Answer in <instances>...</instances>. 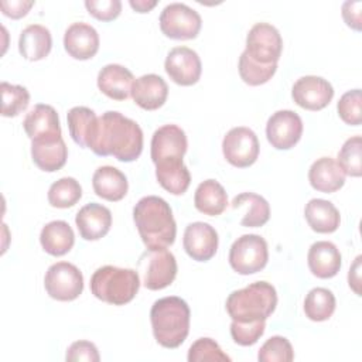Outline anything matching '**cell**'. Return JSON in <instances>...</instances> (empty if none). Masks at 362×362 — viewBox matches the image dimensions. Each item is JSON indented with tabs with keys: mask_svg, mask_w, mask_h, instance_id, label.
I'll return each instance as SVG.
<instances>
[{
	"mask_svg": "<svg viewBox=\"0 0 362 362\" xmlns=\"http://www.w3.org/2000/svg\"><path fill=\"white\" fill-rule=\"evenodd\" d=\"M90 150L96 156H113L119 161L132 163L143 151V132L134 120L119 112L107 110L99 117Z\"/></svg>",
	"mask_w": 362,
	"mask_h": 362,
	"instance_id": "obj_1",
	"label": "cell"
},
{
	"mask_svg": "<svg viewBox=\"0 0 362 362\" xmlns=\"http://www.w3.org/2000/svg\"><path fill=\"white\" fill-rule=\"evenodd\" d=\"M133 219L147 249H167L175 240L177 225L165 199L147 195L133 208Z\"/></svg>",
	"mask_w": 362,
	"mask_h": 362,
	"instance_id": "obj_2",
	"label": "cell"
},
{
	"mask_svg": "<svg viewBox=\"0 0 362 362\" xmlns=\"http://www.w3.org/2000/svg\"><path fill=\"white\" fill-rule=\"evenodd\" d=\"M189 307L177 297H163L154 301L150 310V321L156 341L164 348H178L189 332Z\"/></svg>",
	"mask_w": 362,
	"mask_h": 362,
	"instance_id": "obj_3",
	"label": "cell"
},
{
	"mask_svg": "<svg viewBox=\"0 0 362 362\" xmlns=\"http://www.w3.org/2000/svg\"><path fill=\"white\" fill-rule=\"evenodd\" d=\"M277 305L276 288L267 281H255L235 290L226 298V311L232 321H266Z\"/></svg>",
	"mask_w": 362,
	"mask_h": 362,
	"instance_id": "obj_4",
	"label": "cell"
},
{
	"mask_svg": "<svg viewBox=\"0 0 362 362\" xmlns=\"http://www.w3.org/2000/svg\"><path fill=\"white\" fill-rule=\"evenodd\" d=\"M140 288L139 273L133 269L102 266L90 277L92 294L113 305L130 303Z\"/></svg>",
	"mask_w": 362,
	"mask_h": 362,
	"instance_id": "obj_5",
	"label": "cell"
},
{
	"mask_svg": "<svg viewBox=\"0 0 362 362\" xmlns=\"http://www.w3.org/2000/svg\"><path fill=\"white\" fill-rule=\"evenodd\" d=\"M269 260L267 242L255 233L238 238L229 250V264L239 274H253L264 269Z\"/></svg>",
	"mask_w": 362,
	"mask_h": 362,
	"instance_id": "obj_6",
	"label": "cell"
},
{
	"mask_svg": "<svg viewBox=\"0 0 362 362\" xmlns=\"http://www.w3.org/2000/svg\"><path fill=\"white\" fill-rule=\"evenodd\" d=\"M143 284L148 290H163L168 287L177 276V260L167 249H147L137 262Z\"/></svg>",
	"mask_w": 362,
	"mask_h": 362,
	"instance_id": "obj_7",
	"label": "cell"
},
{
	"mask_svg": "<svg viewBox=\"0 0 362 362\" xmlns=\"http://www.w3.org/2000/svg\"><path fill=\"white\" fill-rule=\"evenodd\" d=\"M48 296L58 301H72L82 294L83 276L81 270L68 262L51 264L44 277Z\"/></svg>",
	"mask_w": 362,
	"mask_h": 362,
	"instance_id": "obj_8",
	"label": "cell"
},
{
	"mask_svg": "<svg viewBox=\"0 0 362 362\" xmlns=\"http://www.w3.org/2000/svg\"><path fill=\"white\" fill-rule=\"evenodd\" d=\"M202 25L201 16L184 3H170L160 14V28L173 40H192Z\"/></svg>",
	"mask_w": 362,
	"mask_h": 362,
	"instance_id": "obj_9",
	"label": "cell"
},
{
	"mask_svg": "<svg viewBox=\"0 0 362 362\" xmlns=\"http://www.w3.org/2000/svg\"><path fill=\"white\" fill-rule=\"evenodd\" d=\"M283 49L279 30L269 23H256L246 37V52L259 64H277Z\"/></svg>",
	"mask_w": 362,
	"mask_h": 362,
	"instance_id": "obj_10",
	"label": "cell"
},
{
	"mask_svg": "<svg viewBox=\"0 0 362 362\" xmlns=\"http://www.w3.org/2000/svg\"><path fill=\"white\" fill-rule=\"evenodd\" d=\"M256 133L245 126L230 129L222 140V153L229 164L238 168L252 165L259 157Z\"/></svg>",
	"mask_w": 362,
	"mask_h": 362,
	"instance_id": "obj_11",
	"label": "cell"
},
{
	"mask_svg": "<svg viewBox=\"0 0 362 362\" xmlns=\"http://www.w3.org/2000/svg\"><path fill=\"white\" fill-rule=\"evenodd\" d=\"M303 134V120L293 110H277L266 123V136L272 147L288 150L294 147Z\"/></svg>",
	"mask_w": 362,
	"mask_h": 362,
	"instance_id": "obj_12",
	"label": "cell"
},
{
	"mask_svg": "<svg viewBox=\"0 0 362 362\" xmlns=\"http://www.w3.org/2000/svg\"><path fill=\"white\" fill-rule=\"evenodd\" d=\"M164 69L170 79L177 85L191 86L201 78L202 65L194 49L188 47H175L167 54Z\"/></svg>",
	"mask_w": 362,
	"mask_h": 362,
	"instance_id": "obj_13",
	"label": "cell"
},
{
	"mask_svg": "<svg viewBox=\"0 0 362 362\" xmlns=\"http://www.w3.org/2000/svg\"><path fill=\"white\" fill-rule=\"evenodd\" d=\"M291 96L294 102L307 110H321L334 98L332 85L315 75H307L297 79L291 89Z\"/></svg>",
	"mask_w": 362,
	"mask_h": 362,
	"instance_id": "obj_14",
	"label": "cell"
},
{
	"mask_svg": "<svg viewBox=\"0 0 362 362\" xmlns=\"http://www.w3.org/2000/svg\"><path fill=\"white\" fill-rule=\"evenodd\" d=\"M184 249L197 262H208L218 250V233L206 222H192L185 228Z\"/></svg>",
	"mask_w": 362,
	"mask_h": 362,
	"instance_id": "obj_15",
	"label": "cell"
},
{
	"mask_svg": "<svg viewBox=\"0 0 362 362\" xmlns=\"http://www.w3.org/2000/svg\"><path fill=\"white\" fill-rule=\"evenodd\" d=\"M187 147L185 132L177 124H164L158 127L151 137V160L157 164L163 160L182 158Z\"/></svg>",
	"mask_w": 362,
	"mask_h": 362,
	"instance_id": "obj_16",
	"label": "cell"
},
{
	"mask_svg": "<svg viewBox=\"0 0 362 362\" xmlns=\"http://www.w3.org/2000/svg\"><path fill=\"white\" fill-rule=\"evenodd\" d=\"M23 127L33 140H57L61 136L59 117L51 105L38 103L25 116Z\"/></svg>",
	"mask_w": 362,
	"mask_h": 362,
	"instance_id": "obj_17",
	"label": "cell"
},
{
	"mask_svg": "<svg viewBox=\"0 0 362 362\" xmlns=\"http://www.w3.org/2000/svg\"><path fill=\"white\" fill-rule=\"evenodd\" d=\"M64 48L75 59H89L99 49V34L90 24L74 23L64 34Z\"/></svg>",
	"mask_w": 362,
	"mask_h": 362,
	"instance_id": "obj_18",
	"label": "cell"
},
{
	"mask_svg": "<svg viewBox=\"0 0 362 362\" xmlns=\"http://www.w3.org/2000/svg\"><path fill=\"white\" fill-rule=\"evenodd\" d=\"M75 223L81 238L85 240H98L109 232L112 226V212L100 204L90 202L78 211Z\"/></svg>",
	"mask_w": 362,
	"mask_h": 362,
	"instance_id": "obj_19",
	"label": "cell"
},
{
	"mask_svg": "<svg viewBox=\"0 0 362 362\" xmlns=\"http://www.w3.org/2000/svg\"><path fill=\"white\" fill-rule=\"evenodd\" d=\"M167 96L168 86L160 75H141L133 82L132 98L134 103L144 110H156L161 107L165 103Z\"/></svg>",
	"mask_w": 362,
	"mask_h": 362,
	"instance_id": "obj_20",
	"label": "cell"
},
{
	"mask_svg": "<svg viewBox=\"0 0 362 362\" xmlns=\"http://www.w3.org/2000/svg\"><path fill=\"white\" fill-rule=\"evenodd\" d=\"M133 74L119 64H107L98 74V88L107 98L124 100L132 95Z\"/></svg>",
	"mask_w": 362,
	"mask_h": 362,
	"instance_id": "obj_21",
	"label": "cell"
},
{
	"mask_svg": "<svg viewBox=\"0 0 362 362\" xmlns=\"http://www.w3.org/2000/svg\"><path fill=\"white\" fill-rule=\"evenodd\" d=\"M307 262L311 273L318 279H331L341 269V253L328 240H318L310 246Z\"/></svg>",
	"mask_w": 362,
	"mask_h": 362,
	"instance_id": "obj_22",
	"label": "cell"
},
{
	"mask_svg": "<svg viewBox=\"0 0 362 362\" xmlns=\"http://www.w3.org/2000/svg\"><path fill=\"white\" fill-rule=\"evenodd\" d=\"M308 181L311 187L320 192H335L345 184V173L331 157L315 160L308 170Z\"/></svg>",
	"mask_w": 362,
	"mask_h": 362,
	"instance_id": "obj_23",
	"label": "cell"
},
{
	"mask_svg": "<svg viewBox=\"0 0 362 362\" xmlns=\"http://www.w3.org/2000/svg\"><path fill=\"white\" fill-rule=\"evenodd\" d=\"M31 157L40 170L54 173L65 165L68 158V147L62 137L57 140H33Z\"/></svg>",
	"mask_w": 362,
	"mask_h": 362,
	"instance_id": "obj_24",
	"label": "cell"
},
{
	"mask_svg": "<svg viewBox=\"0 0 362 362\" xmlns=\"http://www.w3.org/2000/svg\"><path fill=\"white\" fill-rule=\"evenodd\" d=\"M66 120L72 140L81 147L90 148L99 124L96 113L86 106H75L68 112Z\"/></svg>",
	"mask_w": 362,
	"mask_h": 362,
	"instance_id": "obj_25",
	"label": "cell"
},
{
	"mask_svg": "<svg viewBox=\"0 0 362 362\" xmlns=\"http://www.w3.org/2000/svg\"><path fill=\"white\" fill-rule=\"evenodd\" d=\"M92 187L98 197L106 201H120L127 194V178L126 175L112 165L99 167L92 177Z\"/></svg>",
	"mask_w": 362,
	"mask_h": 362,
	"instance_id": "obj_26",
	"label": "cell"
},
{
	"mask_svg": "<svg viewBox=\"0 0 362 362\" xmlns=\"http://www.w3.org/2000/svg\"><path fill=\"white\" fill-rule=\"evenodd\" d=\"M52 48V37L47 27L41 24H30L18 38V51L28 61H40L45 58Z\"/></svg>",
	"mask_w": 362,
	"mask_h": 362,
	"instance_id": "obj_27",
	"label": "cell"
},
{
	"mask_svg": "<svg viewBox=\"0 0 362 362\" xmlns=\"http://www.w3.org/2000/svg\"><path fill=\"white\" fill-rule=\"evenodd\" d=\"M305 219L310 228L318 233H332L338 229L341 216L337 206L321 198H313L304 208Z\"/></svg>",
	"mask_w": 362,
	"mask_h": 362,
	"instance_id": "obj_28",
	"label": "cell"
},
{
	"mask_svg": "<svg viewBox=\"0 0 362 362\" xmlns=\"http://www.w3.org/2000/svg\"><path fill=\"white\" fill-rule=\"evenodd\" d=\"M158 184L173 195H182L191 182V174L182 158L163 160L156 164Z\"/></svg>",
	"mask_w": 362,
	"mask_h": 362,
	"instance_id": "obj_29",
	"label": "cell"
},
{
	"mask_svg": "<svg viewBox=\"0 0 362 362\" xmlns=\"http://www.w3.org/2000/svg\"><path fill=\"white\" fill-rule=\"evenodd\" d=\"M40 243L48 255L64 256L72 249L75 235L68 222L51 221L41 229Z\"/></svg>",
	"mask_w": 362,
	"mask_h": 362,
	"instance_id": "obj_30",
	"label": "cell"
},
{
	"mask_svg": "<svg viewBox=\"0 0 362 362\" xmlns=\"http://www.w3.org/2000/svg\"><path fill=\"white\" fill-rule=\"evenodd\" d=\"M194 205L204 215L218 216L228 206L226 191L218 181L205 180L195 189Z\"/></svg>",
	"mask_w": 362,
	"mask_h": 362,
	"instance_id": "obj_31",
	"label": "cell"
},
{
	"mask_svg": "<svg viewBox=\"0 0 362 362\" xmlns=\"http://www.w3.org/2000/svg\"><path fill=\"white\" fill-rule=\"evenodd\" d=\"M233 209L245 208L240 223L246 228H260L270 218L269 202L255 192H242L232 201Z\"/></svg>",
	"mask_w": 362,
	"mask_h": 362,
	"instance_id": "obj_32",
	"label": "cell"
},
{
	"mask_svg": "<svg viewBox=\"0 0 362 362\" xmlns=\"http://www.w3.org/2000/svg\"><path fill=\"white\" fill-rule=\"evenodd\" d=\"M335 311V297L324 287L311 288L304 298V313L311 321H327Z\"/></svg>",
	"mask_w": 362,
	"mask_h": 362,
	"instance_id": "obj_33",
	"label": "cell"
},
{
	"mask_svg": "<svg viewBox=\"0 0 362 362\" xmlns=\"http://www.w3.org/2000/svg\"><path fill=\"white\" fill-rule=\"evenodd\" d=\"M82 197L79 182L72 177H62L52 182L48 189V202L55 208H71Z\"/></svg>",
	"mask_w": 362,
	"mask_h": 362,
	"instance_id": "obj_34",
	"label": "cell"
},
{
	"mask_svg": "<svg viewBox=\"0 0 362 362\" xmlns=\"http://www.w3.org/2000/svg\"><path fill=\"white\" fill-rule=\"evenodd\" d=\"M277 71V64H259L253 61L246 51L239 57V75L242 81L250 86L266 83Z\"/></svg>",
	"mask_w": 362,
	"mask_h": 362,
	"instance_id": "obj_35",
	"label": "cell"
},
{
	"mask_svg": "<svg viewBox=\"0 0 362 362\" xmlns=\"http://www.w3.org/2000/svg\"><path fill=\"white\" fill-rule=\"evenodd\" d=\"M1 115L4 117H13L27 109L30 102L28 90L21 85H11L1 82Z\"/></svg>",
	"mask_w": 362,
	"mask_h": 362,
	"instance_id": "obj_36",
	"label": "cell"
},
{
	"mask_svg": "<svg viewBox=\"0 0 362 362\" xmlns=\"http://www.w3.org/2000/svg\"><path fill=\"white\" fill-rule=\"evenodd\" d=\"M361 150H362L361 136H354L342 144L341 150L338 151V161L337 163L342 168L345 175L361 177V174H362Z\"/></svg>",
	"mask_w": 362,
	"mask_h": 362,
	"instance_id": "obj_37",
	"label": "cell"
},
{
	"mask_svg": "<svg viewBox=\"0 0 362 362\" xmlns=\"http://www.w3.org/2000/svg\"><path fill=\"white\" fill-rule=\"evenodd\" d=\"M188 362H230V358L212 338H198L188 349Z\"/></svg>",
	"mask_w": 362,
	"mask_h": 362,
	"instance_id": "obj_38",
	"label": "cell"
},
{
	"mask_svg": "<svg viewBox=\"0 0 362 362\" xmlns=\"http://www.w3.org/2000/svg\"><path fill=\"white\" fill-rule=\"evenodd\" d=\"M257 359L260 362H291L294 351L287 338L274 335L260 346Z\"/></svg>",
	"mask_w": 362,
	"mask_h": 362,
	"instance_id": "obj_39",
	"label": "cell"
},
{
	"mask_svg": "<svg viewBox=\"0 0 362 362\" xmlns=\"http://www.w3.org/2000/svg\"><path fill=\"white\" fill-rule=\"evenodd\" d=\"M339 117L351 126H359L362 122V96L361 89L345 92L337 105Z\"/></svg>",
	"mask_w": 362,
	"mask_h": 362,
	"instance_id": "obj_40",
	"label": "cell"
},
{
	"mask_svg": "<svg viewBox=\"0 0 362 362\" xmlns=\"http://www.w3.org/2000/svg\"><path fill=\"white\" fill-rule=\"evenodd\" d=\"M264 328H266V321H252V322L232 321L230 335L238 345L249 346L257 342V339L264 334Z\"/></svg>",
	"mask_w": 362,
	"mask_h": 362,
	"instance_id": "obj_41",
	"label": "cell"
},
{
	"mask_svg": "<svg viewBox=\"0 0 362 362\" xmlns=\"http://www.w3.org/2000/svg\"><path fill=\"white\" fill-rule=\"evenodd\" d=\"M85 7L90 16L100 21H112L122 11L120 0H86Z\"/></svg>",
	"mask_w": 362,
	"mask_h": 362,
	"instance_id": "obj_42",
	"label": "cell"
},
{
	"mask_svg": "<svg viewBox=\"0 0 362 362\" xmlns=\"http://www.w3.org/2000/svg\"><path fill=\"white\" fill-rule=\"evenodd\" d=\"M65 359L69 362L86 361V362H99L100 356L98 348L90 341H75L66 349Z\"/></svg>",
	"mask_w": 362,
	"mask_h": 362,
	"instance_id": "obj_43",
	"label": "cell"
},
{
	"mask_svg": "<svg viewBox=\"0 0 362 362\" xmlns=\"http://www.w3.org/2000/svg\"><path fill=\"white\" fill-rule=\"evenodd\" d=\"M361 8H362L361 1H349L348 0L342 4V17H344L346 25L356 31H361V28H362Z\"/></svg>",
	"mask_w": 362,
	"mask_h": 362,
	"instance_id": "obj_44",
	"label": "cell"
},
{
	"mask_svg": "<svg viewBox=\"0 0 362 362\" xmlns=\"http://www.w3.org/2000/svg\"><path fill=\"white\" fill-rule=\"evenodd\" d=\"M34 6V1H23V0H14V1H1L0 7L4 16L11 18H21L24 17L28 10Z\"/></svg>",
	"mask_w": 362,
	"mask_h": 362,
	"instance_id": "obj_45",
	"label": "cell"
},
{
	"mask_svg": "<svg viewBox=\"0 0 362 362\" xmlns=\"http://www.w3.org/2000/svg\"><path fill=\"white\" fill-rule=\"evenodd\" d=\"M361 260H362V256H356L348 273V284L358 296H361Z\"/></svg>",
	"mask_w": 362,
	"mask_h": 362,
	"instance_id": "obj_46",
	"label": "cell"
},
{
	"mask_svg": "<svg viewBox=\"0 0 362 362\" xmlns=\"http://www.w3.org/2000/svg\"><path fill=\"white\" fill-rule=\"evenodd\" d=\"M129 4L132 6V8H134L136 11L139 13H148L156 4L157 1L156 0H151V1H146V0H130Z\"/></svg>",
	"mask_w": 362,
	"mask_h": 362,
	"instance_id": "obj_47",
	"label": "cell"
}]
</instances>
